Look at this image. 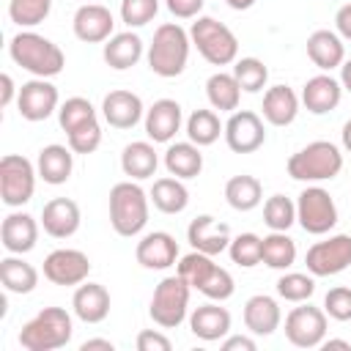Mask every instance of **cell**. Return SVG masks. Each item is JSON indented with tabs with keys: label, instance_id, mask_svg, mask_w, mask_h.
Masks as SVG:
<instances>
[{
	"label": "cell",
	"instance_id": "7",
	"mask_svg": "<svg viewBox=\"0 0 351 351\" xmlns=\"http://www.w3.org/2000/svg\"><path fill=\"white\" fill-rule=\"evenodd\" d=\"M189 291H192V285L181 274L165 277L154 288L151 307H148V315L154 318V324L162 326V329L181 326L184 318H186V310H189Z\"/></svg>",
	"mask_w": 351,
	"mask_h": 351
},
{
	"label": "cell",
	"instance_id": "5",
	"mask_svg": "<svg viewBox=\"0 0 351 351\" xmlns=\"http://www.w3.org/2000/svg\"><path fill=\"white\" fill-rule=\"evenodd\" d=\"M343 170V154L329 140H313L288 159V176L293 181H332Z\"/></svg>",
	"mask_w": 351,
	"mask_h": 351
},
{
	"label": "cell",
	"instance_id": "42",
	"mask_svg": "<svg viewBox=\"0 0 351 351\" xmlns=\"http://www.w3.org/2000/svg\"><path fill=\"white\" fill-rule=\"evenodd\" d=\"M277 293H280V299H285V302H296V304L310 302V296L315 293V280H313V274L288 271V274H282V277L277 280Z\"/></svg>",
	"mask_w": 351,
	"mask_h": 351
},
{
	"label": "cell",
	"instance_id": "2",
	"mask_svg": "<svg viewBox=\"0 0 351 351\" xmlns=\"http://www.w3.org/2000/svg\"><path fill=\"white\" fill-rule=\"evenodd\" d=\"M192 38L178 22H165L156 27L151 47H148V69L156 77L173 80L186 69Z\"/></svg>",
	"mask_w": 351,
	"mask_h": 351
},
{
	"label": "cell",
	"instance_id": "57",
	"mask_svg": "<svg viewBox=\"0 0 351 351\" xmlns=\"http://www.w3.org/2000/svg\"><path fill=\"white\" fill-rule=\"evenodd\" d=\"M233 11H247V8H252L255 5V0H225Z\"/></svg>",
	"mask_w": 351,
	"mask_h": 351
},
{
	"label": "cell",
	"instance_id": "22",
	"mask_svg": "<svg viewBox=\"0 0 351 351\" xmlns=\"http://www.w3.org/2000/svg\"><path fill=\"white\" fill-rule=\"evenodd\" d=\"M110 291L101 282H80L71 296V310L85 324H101L110 315Z\"/></svg>",
	"mask_w": 351,
	"mask_h": 351
},
{
	"label": "cell",
	"instance_id": "30",
	"mask_svg": "<svg viewBox=\"0 0 351 351\" xmlns=\"http://www.w3.org/2000/svg\"><path fill=\"white\" fill-rule=\"evenodd\" d=\"M159 167V156L154 151V145L148 140H134L129 145H123L121 151V170L132 178V181H145L156 173Z\"/></svg>",
	"mask_w": 351,
	"mask_h": 351
},
{
	"label": "cell",
	"instance_id": "9",
	"mask_svg": "<svg viewBox=\"0 0 351 351\" xmlns=\"http://www.w3.org/2000/svg\"><path fill=\"white\" fill-rule=\"evenodd\" d=\"M296 222L302 230L313 236H324L337 225V206L335 197L324 186H307L299 192L296 200Z\"/></svg>",
	"mask_w": 351,
	"mask_h": 351
},
{
	"label": "cell",
	"instance_id": "21",
	"mask_svg": "<svg viewBox=\"0 0 351 351\" xmlns=\"http://www.w3.org/2000/svg\"><path fill=\"white\" fill-rule=\"evenodd\" d=\"M0 239H3V247L14 255H25L36 247L38 241V222L36 217L25 214V211H11L3 225H0Z\"/></svg>",
	"mask_w": 351,
	"mask_h": 351
},
{
	"label": "cell",
	"instance_id": "11",
	"mask_svg": "<svg viewBox=\"0 0 351 351\" xmlns=\"http://www.w3.org/2000/svg\"><path fill=\"white\" fill-rule=\"evenodd\" d=\"M285 337L296 348H318L326 340V313L302 302L285 315Z\"/></svg>",
	"mask_w": 351,
	"mask_h": 351
},
{
	"label": "cell",
	"instance_id": "43",
	"mask_svg": "<svg viewBox=\"0 0 351 351\" xmlns=\"http://www.w3.org/2000/svg\"><path fill=\"white\" fill-rule=\"evenodd\" d=\"M261 244L263 239L255 236V233H239L236 239H230V247H228V255L236 266L241 269H252L261 263Z\"/></svg>",
	"mask_w": 351,
	"mask_h": 351
},
{
	"label": "cell",
	"instance_id": "32",
	"mask_svg": "<svg viewBox=\"0 0 351 351\" xmlns=\"http://www.w3.org/2000/svg\"><path fill=\"white\" fill-rule=\"evenodd\" d=\"M165 167L170 176L176 178H197L203 170V154L200 145H195L192 140L186 143H170L165 151Z\"/></svg>",
	"mask_w": 351,
	"mask_h": 351
},
{
	"label": "cell",
	"instance_id": "10",
	"mask_svg": "<svg viewBox=\"0 0 351 351\" xmlns=\"http://www.w3.org/2000/svg\"><path fill=\"white\" fill-rule=\"evenodd\" d=\"M307 271L313 277H335L351 266V236L335 233L324 241H315L304 255Z\"/></svg>",
	"mask_w": 351,
	"mask_h": 351
},
{
	"label": "cell",
	"instance_id": "49",
	"mask_svg": "<svg viewBox=\"0 0 351 351\" xmlns=\"http://www.w3.org/2000/svg\"><path fill=\"white\" fill-rule=\"evenodd\" d=\"M173 343L167 335H162L159 329H143L137 335V351H170Z\"/></svg>",
	"mask_w": 351,
	"mask_h": 351
},
{
	"label": "cell",
	"instance_id": "34",
	"mask_svg": "<svg viewBox=\"0 0 351 351\" xmlns=\"http://www.w3.org/2000/svg\"><path fill=\"white\" fill-rule=\"evenodd\" d=\"M206 96H208V104L219 112H236L239 110V101H241V85L239 80L233 77V71H217L208 77L206 82Z\"/></svg>",
	"mask_w": 351,
	"mask_h": 351
},
{
	"label": "cell",
	"instance_id": "38",
	"mask_svg": "<svg viewBox=\"0 0 351 351\" xmlns=\"http://www.w3.org/2000/svg\"><path fill=\"white\" fill-rule=\"evenodd\" d=\"M52 11V0H8V16L19 27L41 25Z\"/></svg>",
	"mask_w": 351,
	"mask_h": 351
},
{
	"label": "cell",
	"instance_id": "27",
	"mask_svg": "<svg viewBox=\"0 0 351 351\" xmlns=\"http://www.w3.org/2000/svg\"><path fill=\"white\" fill-rule=\"evenodd\" d=\"M307 58L321 69V71H332L340 69L346 60V47L343 38L335 30H313L307 36Z\"/></svg>",
	"mask_w": 351,
	"mask_h": 351
},
{
	"label": "cell",
	"instance_id": "56",
	"mask_svg": "<svg viewBox=\"0 0 351 351\" xmlns=\"http://www.w3.org/2000/svg\"><path fill=\"white\" fill-rule=\"evenodd\" d=\"M340 137H343V148L351 154V121H346V123H343V132H340Z\"/></svg>",
	"mask_w": 351,
	"mask_h": 351
},
{
	"label": "cell",
	"instance_id": "26",
	"mask_svg": "<svg viewBox=\"0 0 351 351\" xmlns=\"http://www.w3.org/2000/svg\"><path fill=\"white\" fill-rule=\"evenodd\" d=\"M189 329H192L195 337H200L206 343L222 340V337L230 335V313L225 307H219L217 302L200 304L189 315Z\"/></svg>",
	"mask_w": 351,
	"mask_h": 351
},
{
	"label": "cell",
	"instance_id": "45",
	"mask_svg": "<svg viewBox=\"0 0 351 351\" xmlns=\"http://www.w3.org/2000/svg\"><path fill=\"white\" fill-rule=\"evenodd\" d=\"M66 140H69V148L74 154H93L101 145V123H99V118H93V121L71 129L66 134Z\"/></svg>",
	"mask_w": 351,
	"mask_h": 351
},
{
	"label": "cell",
	"instance_id": "40",
	"mask_svg": "<svg viewBox=\"0 0 351 351\" xmlns=\"http://www.w3.org/2000/svg\"><path fill=\"white\" fill-rule=\"evenodd\" d=\"M93 118H99V115H96L93 104H90L88 99H82V96H71V99H66V101L58 107V123H60V129H63L66 134H69L71 129H77V126L93 121Z\"/></svg>",
	"mask_w": 351,
	"mask_h": 351
},
{
	"label": "cell",
	"instance_id": "36",
	"mask_svg": "<svg viewBox=\"0 0 351 351\" xmlns=\"http://www.w3.org/2000/svg\"><path fill=\"white\" fill-rule=\"evenodd\" d=\"M261 261H263L269 269H277V271L291 269V266L296 263V241H293L285 230H271L269 236H263Z\"/></svg>",
	"mask_w": 351,
	"mask_h": 351
},
{
	"label": "cell",
	"instance_id": "39",
	"mask_svg": "<svg viewBox=\"0 0 351 351\" xmlns=\"http://www.w3.org/2000/svg\"><path fill=\"white\" fill-rule=\"evenodd\" d=\"M233 77L239 80L241 90H247V93H258V90L266 88L269 69H266V63L258 60V58H239V60L233 63Z\"/></svg>",
	"mask_w": 351,
	"mask_h": 351
},
{
	"label": "cell",
	"instance_id": "19",
	"mask_svg": "<svg viewBox=\"0 0 351 351\" xmlns=\"http://www.w3.org/2000/svg\"><path fill=\"white\" fill-rule=\"evenodd\" d=\"M184 112L176 99H159L145 110V134L151 143H170L181 129Z\"/></svg>",
	"mask_w": 351,
	"mask_h": 351
},
{
	"label": "cell",
	"instance_id": "58",
	"mask_svg": "<svg viewBox=\"0 0 351 351\" xmlns=\"http://www.w3.org/2000/svg\"><path fill=\"white\" fill-rule=\"evenodd\" d=\"M321 346H324L326 351H329V348H346V351H351V343H348V340H324Z\"/></svg>",
	"mask_w": 351,
	"mask_h": 351
},
{
	"label": "cell",
	"instance_id": "46",
	"mask_svg": "<svg viewBox=\"0 0 351 351\" xmlns=\"http://www.w3.org/2000/svg\"><path fill=\"white\" fill-rule=\"evenodd\" d=\"M206 299H211V302H225V299H230L233 296V291H236V282H233V277H230V271L228 269H222L219 263L211 269V274L203 280V285L197 288Z\"/></svg>",
	"mask_w": 351,
	"mask_h": 351
},
{
	"label": "cell",
	"instance_id": "25",
	"mask_svg": "<svg viewBox=\"0 0 351 351\" xmlns=\"http://www.w3.org/2000/svg\"><path fill=\"white\" fill-rule=\"evenodd\" d=\"M36 170H38V178L44 184H52V186H60L71 178V170H74V151L69 145H60V143H52V145H44L38 151V159H36Z\"/></svg>",
	"mask_w": 351,
	"mask_h": 351
},
{
	"label": "cell",
	"instance_id": "52",
	"mask_svg": "<svg viewBox=\"0 0 351 351\" xmlns=\"http://www.w3.org/2000/svg\"><path fill=\"white\" fill-rule=\"evenodd\" d=\"M222 351H255V340L244 335H230L222 340Z\"/></svg>",
	"mask_w": 351,
	"mask_h": 351
},
{
	"label": "cell",
	"instance_id": "35",
	"mask_svg": "<svg viewBox=\"0 0 351 351\" xmlns=\"http://www.w3.org/2000/svg\"><path fill=\"white\" fill-rule=\"evenodd\" d=\"M225 200L236 211H252L263 200V186H261V181L255 176H247V173L233 176L225 184Z\"/></svg>",
	"mask_w": 351,
	"mask_h": 351
},
{
	"label": "cell",
	"instance_id": "33",
	"mask_svg": "<svg viewBox=\"0 0 351 351\" xmlns=\"http://www.w3.org/2000/svg\"><path fill=\"white\" fill-rule=\"evenodd\" d=\"M148 197H151V203H154L162 214H181V211L189 206V189H186L184 181L176 178V176L156 178Z\"/></svg>",
	"mask_w": 351,
	"mask_h": 351
},
{
	"label": "cell",
	"instance_id": "13",
	"mask_svg": "<svg viewBox=\"0 0 351 351\" xmlns=\"http://www.w3.org/2000/svg\"><path fill=\"white\" fill-rule=\"evenodd\" d=\"M58 101H60L58 88L44 77H33L19 88L16 110H19V115L25 121L38 123V121H47L58 110Z\"/></svg>",
	"mask_w": 351,
	"mask_h": 351
},
{
	"label": "cell",
	"instance_id": "6",
	"mask_svg": "<svg viewBox=\"0 0 351 351\" xmlns=\"http://www.w3.org/2000/svg\"><path fill=\"white\" fill-rule=\"evenodd\" d=\"M189 38H192V47L211 66H228L239 60V38L228 25L217 22L214 16H195L189 27Z\"/></svg>",
	"mask_w": 351,
	"mask_h": 351
},
{
	"label": "cell",
	"instance_id": "28",
	"mask_svg": "<svg viewBox=\"0 0 351 351\" xmlns=\"http://www.w3.org/2000/svg\"><path fill=\"white\" fill-rule=\"evenodd\" d=\"M299 96L293 93V88L288 85H271L266 93H263V121L271 123V126H288L296 121V112H299Z\"/></svg>",
	"mask_w": 351,
	"mask_h": 351
},
{
	"label": "cell",
	"instance_id": "54",
	"mask_svg": "<svg viewBox=\"0 0 351 351\" xmlns=\"http://www.w3.org/2000/svg\"><path fill=\"white\" fill-rule=\"evenodd\" d=\"M112 348H115V343L104 340V337H90V340H85L80 346V351H112Z\"/></svg>",
	"mask_w": 351,
	"mask_h": 351
},
{
	"label": "cell",
	"instance_id": "55",
	"mask_svg": "<svg viewBox=\"0 0 351 351\" xmlns=\"http://www.w3.org/2000/svg\"><path fill=\"white\" fill-rule=\"evenodd\" d=\"M340 85L343 90H351V60H343L340 66Z\"/></svg>",
	"mask_w": 351,
	"mask_h": 351
},
{
	"label": "cell",
	"instance_id": "44",
	"mask_svg": "<svg viewBox=\"0 0 351 351\" xmlns=\"http://www.w3.org/2000/svg\"><path fill=\"white\" fill-rule=\"evenodd\" d=\"M217 263L211 261V255H206V252H197V250H192L189 255H184L181 261H178V274L197 291L200 285H203V280L211 274V269H214Z\"/></svg>",
	"mask_w": 351,
	"mask_h": 351
},
{
	"label": "cell",
	"instance_id": "16",
	"mask_svg": "<svg viewBox=\"0 0 351 351\" xmlns=\"http://www.w3.org/2000/svg\"><path fill=\"white\" fill-rule=\"evenodd\" d=\"M74 36L85 44H101L112 36V27H115V19H112V11L101 3H85L74 11Z\"/></svg>",
	"mask_w": 351,
	"mask_h": 351
},
{
	"label": "cell",
	"instance_id": "37",
	"mask_svg": "<svg viewBox=\"0 0 351 351\" xmlns=\"http://www.w3.org/2000/svg\"><path fill=\"white\" fill-rule=\"evenodd\" d=\"M219 134H225V126L219 123V115L214 110H195L186 118V137L195 145H211L219 140Z\"/></svg>",
	"mask_w": 351,
	"mask_h": 351
},
{
	"label": "cell",
	"instance_id": "31",
	"mask_svg": "<svg viewBox=\"0 0 351 351\" xmlns=\"http://www.w3.org/2000/svg\"><path fill=\"white\" fill-rule=\"evenodd\" d=\"M0 282H3V288H5L8 293L25 296V293L36 291V285H38V271H36V266L27 263L22 255H14V252H11L8 258L0 261Z\"/></svg>",
	"mask_w": 351,
	"mask_h": 351
},
{
	"label": "cell",
	"instance_id": "12",
	"mask_svg": "<svg viewBox=\"0 0 351 351\" xmlns=\"http://www.w3.org/2000/svg\"><path fill=\"white\" fill-rule=\"evenodd\" d=\"M90 274V258L82 250L60 247L44 258V277L52 285H80Z\"/></svg>",
	"mask_w": 351,
	"mask_h": 351
},
{
	"label": "cell",
	"instance_id": "48",
	"mask_svg": "<svg viewBox=\"0 0 351 351\" xmlns=\"http://www.w3.org/2000/svg\"><path fill=\"white\" fill-rule=\"evenodd\" d=\"M324 313L335 321H351V288L335 285L324 296Z\"/></svg>",
	"mask_w": 351,
	"mask_h": 351
},
{
	"label": "cell",
	"instance_id": "14",
	"mask_svg": "<svg viewBox=\"0 0 351 351\" xmlns=\"http://www.w3.org/2000/svg\"><path fill=\"white\" fill-rule=\"evenodd\" d=\"M225 143L233 154H252L266 143L263 118L252 110H236L230 112L225 123Z\"/></svg>",
	"mask_w": 351,
	"mask_h": 351
},
{
	"label": "cell",
	"instance_id": "53",
	"mask_svg": "<svg viewBox=\"0 0 351 351\" xmlns=\"http://www.w3.org/2000/svg\"><path fill=\"white\" fill-rule=\"evenodd\" d=\"M14 96H19V88L14 85L11 74H0V107H8Z\"/></svg>",
	"mask_w": 351,
	"mask_h": 351
},
{
	"label": "cell",
	"instance_id": "15",
	"mask_svg": "<svg viewBox=\"0 0 351 351\" xmlns=\"http://www.w3.org/2000/svg\"><path fill=\"white\" fill-rule=\"evenodd\" d=\"M134 258L143 269L165 271V269L176 266V261H178V241L165 230L145 233L134 247Z\"/></svg>",
	"mask_w": 351,
	"mask_h": 351
},
{
	"label": "cell",
	"instance_id": "17",
	"mask_svg": "<svg viewBox=\"0 0 351 351\" xmlns=\"http://www.w3.org/2000/svg\"><path fill=\"white\" fill-rule=\"evenodd\" d=\"M186 241L192 244V250L206 252V255H219L230 247V228L219 219H214L211 214H200L189 222L186 228Z\"/></svg>",
	"mask_w": 351,
	"mask_h": 351
},
{
	"label": "cell",
	"instance_id": "4",
	"mask_svg": "<svg viewBox=\"0 0 351 351\" xmlns=\"http://www.w3.org/2000/svg\"><path fill=\"white\" fill-rule=\"evenodd\" d=\"M74 324L66 307H44L19 329V346L25 351H55L69 346Z\"/></svg>",
	"mask_w": 351,
	"mask_h": 351
},
{
	"label": "cell",
	"instance_id": "1",
	"mask_svg": "<svg viewBox=\"0 0 351 351\" xmlns=\"http://www.w3.org/2000/svg\"><path fill=\"white\" fill-rule=\"evenodd\" d=\"M8 55L16 66H22L25 71H30L33 77H58L66 66V55L63 49L49 41L47 36L41 33H33V30H22L11 38L8 44Z\"/></svg>",
	"mask_w": 351,
	"mask_h": 351
},
{
	"label": "cell",
	"instance_id": "47",
	"mask_svg": "<svg viewBox=\"0 0 351 351\" xmlns=\"http://www.w3.org/2000/svg\"><path fill=\"white\" fill-rule=\"evenodd\" d=\"M159 11V0H121V22L132 27L148 25Z\"/></svg>",
	"mask_w": 351,
	"mask_h": 351
},
{
	"label": "cell",
	"instance_id": "29",
	"mask_svg": "<svg viewBox=\"0 0 351 351\" xmlns=\"http://www.w3.org/2000/svg\"><path fill=\"white\" fill-rule=\"evenodd\" d=\"M101 55H104V63H107L110 69L126 71V69H132V66L143 58V38H140L137 33H132V30L115 33V36L107 38Z\"/></svg>",
	"mask_w": 351,
	"mask_h": 351
},
{
	"label": "cell",
	"instance_id": "3",
	"mask_svg": "<svg viewBox=\"0 0 351 351\" xmlns=\"http://www.w3.org/2000/svg\"><path fill=\"white\" fill-rule=\"evenodd\" d=\"M148 206L151 197L145 195V189L137 181H118L110 189V225L118 236L132 239L137 233H143V228L148 225Z\"/></svg>",
	"mask_w": 351,
	"mask_h": 351
},
{
	"label": "cell",
	"instance_id": "8",
	"mask_svg": "<svg viewBox=\"0 0 351 351\" xmlns=\"http://www.w3.org/2000/svg\"><path fill=\"white\" fill-rule=\"evenodd\" d=\"M36 165L22 154H5L0 159V197L8 208L25 206L36 192Z\"/></svg>",
	"mask_w": 351,
	"mask_h": 351
},
{
	"label": "cell",
	"instance_id": "41",
	"mask_svg": "<svg viewBox=\"0 0 351 351\" xmlns=\"http://www.w3.org/2000/svg\"><path fill=\"white\" fill-rule=\"evenodd\" d=\"M263 222L271 230H288L296 222V203L285 195H271L263 203Z\"/></svg>",
	"mask_w": 351,
	"mask_h": 351
},
{
	"label": "cell",
	"instance_id": "51",
	"mask_svg": "<svg viewBox=\"0 0 351 351\" xmlns=\"http://www.w3.org/2000/svg\"><path fill=\"white\" fill-rule=\"evenodd\" d=\"M335 25H337V36L351 41V3L340 5L337 14H335Z\"/></svg>",
	"mask_w": 351,
	"mask_h": 351
},
{
	"label": "cell",
	"instance_id": "20",
	"mask_svg": "<svg viewBox=\"0 0 351 351\" xmlns=\"http://www.w3.org/2000/svg\"><path fill=\"white\" fill-rule=\"evenodd\" d=\"M145 107L143 99L132 90H110L101 101V115L112 129H132L140 123Z\"/></svg>",
	"mask_w": 351,
	"mask_h": 351
},
{
	"label": "cell",
	"instance_id": "23",
	"mask_svg": "<svg viewBox=\"0 0 351 351\" xmlns=\"http://www.w3.org/2000/svg\"><path fill=\"white\" fill-rule=\"evenodd\" d=\"M343 99V85L332 74H315L304 82L302 88V104L313 115H326L332 112Z\"/></svg>",
	"mask_w": 351,
	"mask_h": 351
},
{
	"label": "cell",
	"instance_id": "24",
	"mask_svg": "<svg viewBox=\"0 0 351 351\" xmlns=\"http://www.w3.org/2000/svg\"><path fill=\"white\" fill-rule=\"evenodd\" d=\"M280 321H282V313H280L277 299H271L266 293H255L244 302V326L252 335L269 337L280 329Z\"/></svg>",
	"mask_w": 351,
	"mask_h": 351
},
{
	"label": "cell",
	"instance_id": "50",
	"mask_svg": "<svg viewBox=\"0 0 351 351\" xmlns=\"http://www.w3.org/2000/svg\"><path fill=\"white\" fill-rule=\"evenodd\" d=\"M165 3H167V8H170L173 16H178V19H195V16H200V8H203L206 0H165Z\"/></svg>",
	"mask_w": 351,
	"mask_h": 351
},
{
	"label": "cell",
	"instance_id": "18",
	"mask_svg": "<svg viewBox=\"0 0 351 351\" xmlns=\"http://www.w3.org/2000/svg\"><path fill=\"white\" fill-rule=\"evenodd\" d=\"M80 222H82V214H80V206L71 197H52L41 208V228L52 239L74 236L80 230Z\"/></svg>",
	"mask_w": 351,
	"mask_h": 351
}]
</instances>
